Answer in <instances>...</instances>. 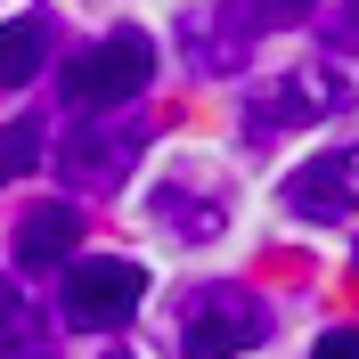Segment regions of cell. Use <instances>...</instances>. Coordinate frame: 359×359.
I'll return each instance as SVG.
<instances>
[{"mask_svg": "<svg viewBox=\"0 0 359 359\" xmlns=\"http://www.w3.org/2000/svg\"><path fill=\"white\" fill-rule=\"evenodd\" d=\"M156 82V41L139 25H114L107 41H90L82 57L66 66V107H131L139 90Z\"/></svg>", "mask_w": 359, "mask_h": 359, "instance_id": "1", "label": "cell"}, {"mask_svg": "<svg viewBox=\"0 0 359 359\" xmlns=\"http://www.w3.org/2000/svg\"><path fill=\"white\" fill-rule=\"evenodd\" d=\"M139 156H147V114H131V107H90L66 131V180L90 196H114Z\"/></svg>", "mask_w": 359, "mask_h": 359, "instance_id": "2", "label": "cell"}, {"mask_svg": "<svg viewBox=\"0 0 359 359\" xmlns=\"http://www.w3.org/2000/svg\"><path fill=\"white\" fill-rule=\"evenodd\" d=\"M269 335V302L253 286H196L180 311V351L188 359H237Z\"/></svg>", "mask_w": 359, "mask_h": 359, "instance_id": "3", "label": "cell"}, {"mask_svg": "<svg viewBox=\"0 0 359 359\" xmlns=\"http://www.w3.org/2000/svg\"><path fill=\"white\" fill-rule=\"evenodd\" d=\"M343 98H351V74H343L335 57L294 66V74H278L269 90H253V107H245V139H278V131H294V123H318V114H335Z\"/></svg>", "mask_w": 359, "mask_h": 359, "instance_id": "4", "label": "cell"}, {"mask_svg": "<svg viewBox=\"0 0 359 359\" xmlns=\"http://www.w3.org/2000/svg\"><path fill=\"white\" fill-rule=\"evenodd\" d=\"M139 302H147V269H139V262H114V253H98V262H66V294H57L66 327L107 335V327H123Z\"/></svg>", "mask_w": 359, "mask_h": 359, "instance_id": "5", "label": "cell"}, {"mask_svg": "<svg viewBox=\"0 0 359 359\" xmlns=\"http://www.w3.org/2000/svg\"><path fill=\"white\" fill-rule=\"evenodd\" d=\"M269 25L253 0H204V8H188V25H180V41H188V66L196 74H237L253 57V41H262Z\"/></svg>", "mask_w": 359, "mask_h": 359, "instance_id": "6", "label": "cell"}, {"mask_svg": "<svg viewBox=\"0 0 359 359\" xmlns=\"http://www.w3.org/2000/svg\"><path fill=\"white\" fill-rule=\"evenodd\" d=\"M286 212H302V221H351L359 212V147H327L302 172H286Z\"/></svg>", "mask_w": 359, "mask_h": 359, "instance_id": "7", "label": "cell"}, {"mask_svg": "<svg viewBox=\"0 0 359 359\" xmlns=\"http://www.w3.org/2000/svg\"><path fill=\"white\" fill-rule=\"evenodd\" d=\"M147 212L172 229L180 245H204V237H221V229H229V188H221V180H204V172H172L156 196H147Z\"/></svg>", "mask_w": 359, "mask_h": 359, "instance_id": "8", "label": "cell"}, {"mask_svg": "<svg viewBox=\"0 0 359 359\" xmlns=\"http://www.w3.org/2000/svg\"><path fill=\"white\" fill-rule=\"evenodd\" d=\"M74 237H82V212H74V204H33V212L17 221V269L74 262Z\"/></svg>", "mask_w": 359, "mask_h": 359, "instance_id": "9", "label": "cell"}, {"mask_svg": "<svg viewBox=\"0 0 359 359\" xmlns=\"http://www.w3.org/2000/svg\"><path fill=\"white\" fill-rule=\"evenodd\" d=\"M49 41H57V25H49L41 8L0 25V90H25V82H33V74L49 66Z\"/></svg>", "mask_w": 359, "mask_h": 359, "instance_id": "10", "label": "cell"}, {"mask_svg": "<svg viewBox=\"0 0 359 359\" xmlns=\"http://www.w3.org/2000/svg\"><path fill=\"white\" fill-rule=\"evenodd\" d=\"M33 156H41V123L25 114V123H8V131H0V188L33 172Z\"/></svg>", "mask_w": 359, "mask_h": 359, "instance_id": "11", "label": "cell"}, {"mask_svg": "<svg viewBox=\"0 0 359 359\" xmlns=\"http://www.w3.org/2000/svg\"><path fill=\"white\" fill-rule=\"evenodd\" d=\"M311 359H359V327H327L311 343Z\"/></svg>", "mask_w": 359, "mask_h": 359, "instance_id": "12", "label": "cell"}, {"mask_svg": "<svg viewBox=\"0 0 359 359\" xmlns=\"http://www.w3.org/2000/svg\"><path fill=\"white\" fill-rule=\"evenodd\" d=\"M253 8H262V25L278 33V25H302V17L318 8V0H253Z\"/></svg>", "mask_w": 359, "mask_h": 359, "instance_id": "13", "label": "cell"}, {"mask_svg": "<svg viewBox=\"0 0 359 359\" xmlns=\"http://www.w3.org/2000/svg\"><path fill=\"white\" fill-rule=\"evenodd\" d=\"M359 41V0H343V17H335V49H351Z\"/></svg>", "mask_w": 359, "mask_h": 359, "instance_id": "14", "label": "cell"}, {"mask_svg": "<svg viewBox=\"0 0 359 359\" xmlns=\"http://www.w3.org/2000/svg\"><path fill=\"white\" fill-rule=\"evenodd\" d=\"M8 327H17V286L0 278V335H8Z\"/></svg>", "mask_w": 359, "mask_h": 359, "instance_id": "15", "label": "cell"}, {"mask_svg": "<svg viewBox=\"0 0 359 359\" xmlns=\"http://www.w3.org/2000/svg\"><path fill=\"white\" fill-rule=\"evenodd\" d=\"M114 359H123V351H114Z\"/></svg>", "mask_w": 359, "mask_h": 359, "instance_id": "16", "label": "cell"}, {"mask_svg": "<svg viewBox=\"0 0 359 359\" xmlns=\"http://www.w3.org/2000/svg\"><path fill=\"white\" fill-rule=\"evenodd\" d=\"M33 359H41V351H33Z\"/></svg>", "mask_w": 359, "mask_h": 359, "instance_id": "17", "label": "cell"}]
</instances>
